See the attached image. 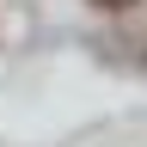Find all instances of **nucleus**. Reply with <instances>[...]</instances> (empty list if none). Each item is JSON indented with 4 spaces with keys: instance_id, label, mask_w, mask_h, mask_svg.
<instances>
[{
    "instance_id": "obj_1",
    "label": "nucleus",
    "mask_w": 147,
    "mask_h": 147,
    "mask_svg": "<svg viewBox=\"0 0 147 147\" xmlns=\"http://www.w3.org/2000/svg\"><path fill=\"white\" fill-rule=\"evenodd\" d=\"M92 6H129V0H92Z\"/></svg>"
}]
</instances>
